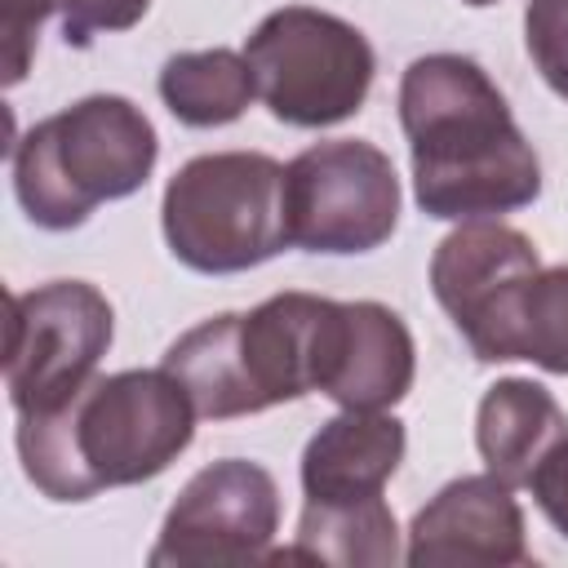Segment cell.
I'll use <instances>...</instances> for the list:
<instances>
[{
    "mask_svg": "<svg viewBox=\"0 0 568 568\" xmlns=\"http://www.w3.org/2000/svg\"><path fill=\"white\" fill-rule=\"evenodd\" d=\"M413 200L439 222H479L541 195V160L493 75L466 53L413 58L399 80Z\"/></svg>",
    "mask_w": 568,
    "mask_h": 568,
    "instance_id": "6da1fadb",
    "label": "cell"
},
{
    "mask_svg": "<svg viewBox=\"0 0 568 568\" xmlns=\"http://www.w3.org/2000/svg\"><path fill=\"white\" fill-rule=\"evenodd\" d=\"M195 417L164 364L93 373L71 399L18 413V462L49 501H89L164 475L191 448Z\"/></svg>",
    "mask_w": 568,
    "mask_h": 568,
    "instance_id": "7a4b0ae2",
    "label": "cell"
},
{
    "mask_svg": "<svg viewBox=\"0 0 568 568\" xmlns=\"http://www.w3.org/2000/svg\"><path fill=\"white\" fill-rule=\"evenodd\" d=\"M160 138L146 111L120 93H89L13 142V195L44 231H75L106 200L146 186Z\"/></svg>",
    "mask_w": 568,
    "mask_h": 568,
    "instance_id": "3957f363",
    "label": "cell"
},
{
    "mask_svg": "<svg viewBox=\"0 0 568 568\" xmlns=\"http://www.w3.org/2000/svg\"><path fill=\"white\" fill-rule=\"evenodd\" d=\"M169 253L200 275H235L288 248L284 164L266 151L186 160L160 200Z\"/></svg>",
    "mask_w": 568,
    "mask_h": 568,
    "instance_id": "277c9868",
    "label": "cell"
},
{
    "mask_svg": "<svg viewBox=\"0 0 568 568\" xmlns=\"http://www.w3.org/2000/svg\"><path fill=\"white\" fill-rule=\"evenodd\" d=\"M262 106L293 129H333L351 120L377 75L368 36L315 4L271 9L244 40Z\"/></svg>",
    "mask_w": 568,
    "mask_h": 568,
    "instance_id": "5b68a950",
    "label": "cell"
},
{
    "mask_svg": "<svg viewBox=\"0 0 568 568\" xmlns=\"http://www.w3.org/2000/svg\"><path fill=\"white\" fill-rule=\"evenodd\" d=\"M399 178L382 146L364 138L311 142L284 164L288 244L306 253H373L399 226Z\"/></svg>",
    "mask_w": 568,
    "mask_h": 568,
    "instance_id": "8992f818",
    "label": "cell"
},
{
    "mask_svg": "<svg viewBox=\"0 0 568 568\" xmlns=\"http://www.w3.org/2000/svg\"><path fill=\"white\" fill-rule=\"evenodd\" d=\"M115 337V311L89 280H49L9 297L4 390L13 413H40L71 399L102 364Z\"/></svg>",
    "mask_w": 568,
    "mask_h": 568,
    "instance_id": "52a82bcc",
    "label": "cell"
},
{
    "mask_svg": "<svg viewBox=\"0 0 568 568\" xmlns=\"http://www.w3.org/2000/svg\"><path fill=\"white\" fill-rule=\"evenodd\" d=\"M541 271L532 240L497 217L462 222L430 253V293L479 364L515 359L524 288Z\"/></svg>",
    "mask_w": 568,
    "mask_h": 568,
    "instance_id": "ba28073f",
    "label": "cell"
},
{
    "mask_svg": "<svg viewBox=\"0 0 568 568\" xmlns=\"http://www.w3.org/2000/svg\"><path fill=\"white\" fill-rule=\"evenodd\" d=\"M280 532V484L266 466L222 457L200 466L173 497L160 537L146 555L151 568H209L271 559Z\"/></svg>",
    "mask_w": 568,
    "mask_h": 568,
    "instance_id": "9c48e42d",
    "label": "cell"
},
{
    "mask_svg": "<svg viewBox=\"0 0 568 568\" xmlns=\"http://www.w3.org/2000/svg\"><path fill=\"white\" fill-rule=\"evenodd\" d=\"M342 337V302L320 293H275L253 311H235V351L253 413L324 390Z\"/></svg>",
    "mask_w": 568,
    "mask_h": 568,
    "instance_id": "30bf717a",
    "label": "cell"
},
{
    "mask_svg": "<svg viewBox=\"0 0 568 568\" xmlns=\"http://www.w3.org/2000/svg\"><path fill=\"white\" fill-rule=\"evenodd\" d=\"M404 559L413 568L435 564H528V537H524V510L515 501V488L484 475H457L448 479L408 524V550Z\"/></svg>",
    "mask_w": 568,
    "mask_h": 568,
    "instance_id": "8fae6325",
    "label": "cell"
},
{
    "mask_svg": "<svg viewBox=\"0 0 568 568\" xmlns=\"http://www.w3.org/2000/svg\"><path fill=\"white\" fill-rule=\"evenodd\" d=\"M408 448V430L386 408H342L302 448L306 501H359L377 497Z\"/></svg>",
    "mask_w": 568,
    "mask_h": 568,
    "instance_id": "7c38bea8",
    "label": "cell"
},
{
    "mask_svg": "<svg viewBox=\"0 0 568 568\" xmlns=\"http://www.w3.org/2000/svg\"><path fill=\"white\" fill-rule=\"evenodd\" d=\"M417 346L408 324L382 302H342V337L320 395L342 408H390L413 390Z\"/></svg>",
    "mask_w": 568,
    "mask_h": 568,
    "instance_id": "4fadbf2b",
    "label": "cell"
},
{
    "mask_svg": "<svg viewBox=\"0 0 568 568\" xmlns=\"http://www.w3.org/2000/svg\"><path fill=\"white\" fill-rule=\"evenodd\" d=\"M568 435L559 399L532 377H497L475 408V448L510 488H528L537 462Z\"/></svg>",
    "mask_w": 568,
    "mask_h": 568,
    "instance_id": "5bb4252c",
    "label": "cell"
},
{
    "mask_svg": "<svg viewBox=\"0 0 568 568\" xmlns=\"http://www.w3.org/2000/svg\"><path fill=\"white\" fill-rule=\"evenodd\" d=\"M271 559L390 568L399 559V524L382 493L359 501H306L297 519V541L288 550H271Z\"/></svg>",
    "mask_w": 568,
    "mask_h": 568,
    "instance_id": "9a60e30c",
    "label": "cell"
},
{
    "mask_svg": "<svg viewBox=\"0 0 568 568\" xmlns=\"http://www.w3.org/2000/svg\"><path fill=\"white\" fill-rule=\"evenodd\" d=\"M160 98L169 115L186 129H217L248 111L257 80L244 53L235 49H186L160 67Z\"/></svg>",
    "mask_w": 568,
    "mask_h": 568,
    "instance_id": "2e32d148",
    "label": "cell"
},
{
    "mask_svg": "<svg viewBox=\"0 0 568 568\" xmlns=\"http://www.w3.org/2000/svg\"><path fill=\"white\" fill-rule=\"evenodd\" d=\"M515 359H532L546 373H568V262L541 266L524 288Z\"/></svg>",
    "mask_w": 568,
    "mask_h": 568,
    "instance_id": "e0dca14e",
    "label": "cell"
},
{
    "mask_svg": "<svg viewBox=\"0 0 568 568\" xmlns=\"http://www.w3.org/2000/svg\"><path fill=\"white\" fill-rule=\"evenodd\" d=\"M524 49L537 75L568 98V0H528L524 4Z\"/></svg>",
    "mask_w": 568,
    "mask_h": 568,
    "instance_id": "ac0fdd59",
    "label": "cell"
},
{
    "mask_svg": "<svg viewBox=\"0 0 568 568\" xmlns=\"http://www.w3.org/2000/svg\"><path fill=\"white\" fill-rule=\"evenodd\" d=\"M146 9H151V0H58L62 40L75 49H89L93 36L138 27L146 18Z\"/></svg>",
    "mask_w": 568,
    "mask_h": 568,
    "instance_id": "d6986e66",
    "label": "cell"
},
{
    "mask_svg": "<svg viewBox=\"0 0 568 568\" xmlns=\"http://www.w3.org/2000/svg\"><path fill=\"white\" fill-rule=\"evenodd\" d=\"M49 13H58V0H4L0 4V44H4V84L9 89L22 84Z\"/></svg>",
    "mask_w": 568,
    "mask_h": 568,
    "instance_id": "ffe728a7",
    "label": "cell"
},
{
    "mask_svg": "<svg viewBox=\"0 0 568 568\" xmlns=\"http://www.w3.org/2000/svg\"><path fill=\"white\" fill-rule=\"evenodd\" d=\"M528 488H532L537 510L550 519V528H555L559 537H568V435L537 462Z\"/></svg>",
    "mask_w": 568,
    "mask_h": 568,
    "instance_id": "44dd1931",
    "label": "cell"
},
{
    "mask_svg": "<svg viewBox=\"0 0 568 568\" xmlns=\"http://www.w3.org/2000/svg\"><path fill=\"white\" fill-rule=\"evenodd\" d=\"M462 4H470V9H488V4H497V0H462Z\"/></svg>",
    "mask_w": 568,
    "mask_h": 568,
    "instance_id": "7402d4cb",
    "label": "cell"
}]
</instances>
